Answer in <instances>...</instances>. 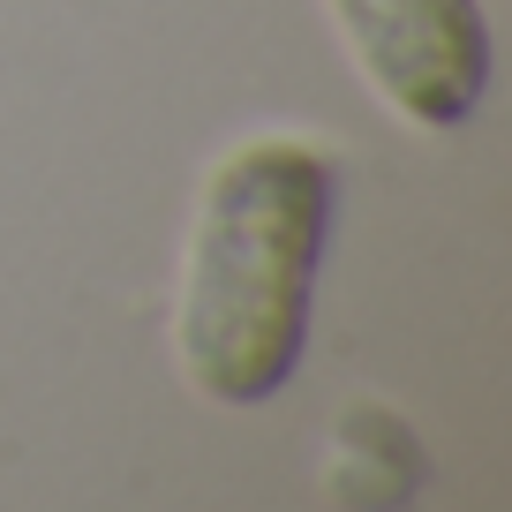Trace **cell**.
<instances>
[{
	"label": "cell",
	"instance_id": "6da1fadb",
	"mask_svg": "<svg viewBox=\"0 0 512 512\" xmlns=\"http://www.w3.org/2000/svg\"><path fill=\"white\" fill-rule=\"evenodd\" d=\"M339 174L309 136H249L204 174L174 287V362L211 407H264L309 347Z\"/></svg>",
	"mask_w": 512,
	"mask_h": 512
},
{
	"label": "cell",
	"instance_id": "7a4b0ae2",
	"mask_svg": "<svg viewBox=\"0 0 512 512\" xmlns=\"http://www.w3.org/2000/svg\"><path fill=\"white\" fill-rule=\"evenodd\" d=\"M362 83L400 121L452 136L490 91V23L475 0H324Z\"/></svg>",
	"mask_w": 512,
	"mask_h": 512
}]
</instances>
